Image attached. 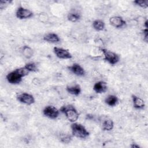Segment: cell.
<instances>
[{"mask_svg": "<svg viewBox=\"0 0 148 148\" xmlns=\"http://www.w3.org/2000/svg\"><path fill=\"white\" fill-rule=\"evenodd\" d=\"M53 51L56 56L61 59H70L72 58V55L68 50L55 47L53 49Z\"/></svg>", "mask_w": 148, "mask_h": 148, "instance_id": "cell-8", "label": "cell"}, {"mask_svg": "<svg viewBox=\"0 0 148 148\" xmlns=\"http://www.w3.org/2000/svg\"><path fill=\"white\" fill-rule=\"evenodd\" d=\"M93 89L97 93H103L107 90V84L105 82L99 81L94 84Z\"/></svg>", "mask_w": 148, "mask_h": 148, "instance_id": "cell-11", "label": "cell"}, {"mask_svg": "<svg viewBox=\"0 0 148 148\" xmlns=\"http://www.w3.org/2000/svg\"><path fill=\"white\" fill-rule=\"evenodd\" d=\"M66 90L68 92L74 95H79L81 92V88L79 84H76L72 86H67Z\"/></svg>", "mask_w": 148, "mask_h": 148, "instance_id": "cell-14", "label": "cell"}, {"mask_svg": "<svg viewBox=\"0 0 148 148\" xmlns=\"http://www.w3.org/2000/svg\"><path fill=\"white\" fill-rule=\"evenodd\" d=\"M145 26L146 27V28H147V20H146L145 22Z\"/></svg>", "mask_w": 148, "mask_h": 148, "instance_id": "cell-26", "label": "cell"}, {"mask_svg": "<svg viewBox=\"0 0 148 148\" xmlns=\"http://www.w3.org/2000/svg\"><path fill=\"white\" fill-rule=\"evenodd\" d=\"M12 2V1H0V8L1 9H5L8 5Z\"/></svg>", "mask_w": 148, "mask_h": 148, "instance_id": "cell-23", "label": "cell"}, {"mask_svg": "<svg viewBox=\"0 0 148 148\" xmlns=\"http://www.w3.org/2000/svg\"><path fill=\"white\" fill-rule=\"evenodd\" d=\"M132 102H133V105L134 108H135L136 109H141L144 108L145 104V102L144 101L141 99L140 98L132 95Z\"/></svg>", "mask_w": 148, "mask_h": 148, "instance_id": "cell-12", "label": "cell"}, {"mask_svg": "<svg viewBox=\"0 0 148 148\" xmlns=\"http://www.w3.org/2000/svg\"><path fill=\"white\" fill-rule=\"evenodd\" d=\"M118 101H119L118 98L116 96L113 95H108L105 100V103L110 106H116L117 104Z\"/></svg>", "mask_w": 148, "mask_h": 148, "instance_id": "cell-15", "label": "cell"}, {"mask_svg": "<svg viewBox=\"0 0 148 148\" xmlns=\"http://www.w3.org/2000/svg\"><path fill=\"white\" fill-rule=\"evenodd\" d=\"M16 98L19 102L28 105H31L35 102V99L34 97L31 94L26 92H23L18 94Z\"/></svg>", "mask_w": 148, "mask_h": 148, "instance_id": "cell-6", "label": "cell"}, {"mask_svg": "<svg viewBox=\"0 0 148 148\" xmlns=\"http://www.w3.org/2000/svg\"><path fill=\"white\" fill-rule=\"evenodd\" d=\"M60 112L64 113L67 119L72 122H75L79 118V113L75 107L71 105L63 106L60 109Z\"/></svg>", "mask_w": 148, "mask_h": 148, "instance_id": "cell-2", "label": "cell"}, {"mask_svg": "<svg viewBox=\"0 0 148 148\" xmlns=\"http://www.w3.org/2000/svg\"><path fill=\"white\" fill-rule=\"evenodd\" d=\"M105 23L101 20H95L92 23L93 28L97 31H102L105 28Z\"/></svg>", "mask_w": 148, "mask_h": 148, "instance_id": "cell-16", "label": "cell"}, {"mask_svg": "<svg viewBox=\"0 0 148 148\" xmlns=\"http://www.w3.org/2000/svg\"><path fill=\"white\" fill-rule=\"evenodd\" d=\"M101 50L104 56V60L108 62L109 64L114 65L119 61L120 57L116 53L103 48L101 49Z\"/></svg>", "mask_w": 148, "mask_h": 148, "instance_id": "cell-4", "label": "cell"}, {"mask_svg": "<svg viewBox=\"0 0 148 148\" xmlns=\"http://www.w3.org/2000/svg\"><path fill=\"white\" fill-rule=\"evenodd\" d=\"M43 113L51 119H55L59 115V110L53 106H47L44 108Z\"/></svg>", "mask_w": 148, "mask_h": 148, "instance_id": "cell-5", "label": "cell"}, {"mask_svg": "<svg viewBox=\"0 0 148 148\" xmlns=\"http://www.w3.org/2000/svg\"><path fill=\"white\" fill-rule=\"evenodd\" d=\"M113 121L110 119L105 120L102 124V129L105 131H110L113 128Z\"/></svg>", "mask_w": 148, "mask_h": 148, "instance_id": "cell-17", "label": "cell"}, {"mask_svg": "<svg viewBox=\"0 0 148 148\" xmlns=\"http://www.w3.org/2000/svg\"><path fill=\"white\" fill-rule=\"evenodd\" d=\"M110 24L115 28H121L124 26L126 22L120 16H113L109 18Z\"/></svg>", "mask_w": 148, "mask_h": 148, "instance_id": "cell-9", "label": "cell"}, {"mask_svg": "<svg viewBox=\"0 0 148 148\" xmlns=\"http://www.w3.org/2000/svg\"><path fill=\"white\" fill-rule=\"evenodd\" d=\"M60 140L62 142L64 143H68L72 140V138L69 135H68L66 134H61Z\"/></svg>", "mask_w": 148, "mask_h": 148, "instance_id": "cell-20", "label": "cell"}, {"mask_svg": "<svg viewBox=\"0 0 148 148\" xmlns=\"http://www.w3.org/2000/svg\"><path fill=\"white\" fill-rule=\"evenodd\" d=\"M43 39L45 41L51 43H56L59 42L60 40L58 35L54 33H49L45 35L43 37Z\"/></svg>", "mask_w": 148, "mask_h": 148, "instance_id": "cell-13", "label": "cell"}, {"mask_svg": "<svg viewBox=\"0 0 148 148\" xmlns=\"http://www.w3.org/2000/svg\"><path fill=\"white\" fill-rule=\"evenodd\" d=\"M67 17H68V20H69L70 21L76 22L80 19V16L78 13H71L68 14Z\"/></svg>", "mask_w": 148, "mask_h": 148, "instance_id": "cell-19", "label": "cell"}, {"mask_svg": "<svg viewBox=\"0 0 148 148\" xmlns=\"http://www.w3.org/2000/svg\"><path fill=\"white\" fill-rule=\"evenodd\" d=\"M29 71L25 67L17 68L13 71L10 72L6 75V79L10 84H18L22 80V77L27 75Z\"/></svg>", "mask_w": 148, "mask_h": 148, "instance_id": "cell-1", "label": "cell"}, {"mask_svg": "<svg viewBox=\"0 0 148 148\" xmlns=\"http://www.w3.org/2000/svg\"><path fill=\"white\" fill-rule=\"evenodd\" d=\"M24 66L29 71V72H35L37 71L36 65L34 62L27 63Z\"/></svg>", "mask_w": 148, "mask_h": 148, "instance_id": "cell-21", "label": "cell"}, {"mask_svg": "<svg viewBox=\"0 0 148 148\" xmlns=\"http://www.w3.org/2000/svg\"><path fill=\"white\" fill-rule=\"evenodd\" d=\"M134 3L136 5L143 8H147L148 6V1L136 0L134 1Z\"/></svg>", "mask_w": 148, "mask_h": 148, "instance_id": "cell-22", "label": "cell"}, {"mask_svg": "<svg viewBox=\"0 0 148 148\" xmlns=\"http://www.w3.org/2000/svg\"><path fill=\"white\" fill-rule=\"evenodd\" d=\"M23 53L24 56L27 58H30L33 56V50L28 46H24L23 47Z\"/></svg>", "mask_w": 148, "mask_h": 148, "instance_id": "cell-18", "label": "cell"}, {"mask_svg": "<svg viewBox=\"0 0 148 148\" xmlns=\"http://www.w3.org/2000/svg\"><path fill=\"white\" fill-rule=\"evenodd\" d=\"M71 127L72 135L77 138H86L89 135V132L81 124L74 122L71 124Z\"/></svg>", "mask_w": 148, "mask_h": 148, "instance_id": "cell-3", "label": "cell"}, {"mask_svg": "<svg viewBox=\"0 0 148 148\" xmlns=\"http://www.w3.org/2000/svg\"><path fill=\"white\" fill-rule=\"evenodd\" d=\"M68 69L73 73L79 76H82L85 74L84 69L79 64L76 63H75L72 64L71 66H69Z\"/></svg>", "mask_w": 148, "mask_h": 148, "instance_id": "cell-10", "label": "cell"}, {"mask_svg": "<svg viewBox=\"0 0 148 148\" xmlns=\"http://www.w3.org/2000/svg\"><path fill=\"white\" fill-rule=\"evenodd\" d=\"M143 37H144L143 39L146 42H147V39H148V29H147V28H146L143 31Z\"/></svg>", "mask_w": 148, "mask_h": 148, "instance_id": "cell-24", "label": "cell"}, {"mask_svg": "<svg viewBox=\"0 0 148 148\" xmlns=\"http://www.w3.org/2000/svg\"><path fill=\"white\" fill-rule=\"evenodd\" d=\"M131 147H132V148H139L140 146L138 145H136V143H132L131 145Z\"/></svg>", "mask_w": 148, "mask_h": 148, "instance_id": "cell-25", "label": "cell"}, {"mask_svg": "<svg viewBox=\"0 0 148 148\" xmlns=\"http://www.w3.org/2000/svg\"><path fill=\"white\" fill-rule=\"evenodd\" d=\"M16 16L18 18L25 19L31 17L33 16V13L28 9L20 6L16 10Z\"/></svg>", "mask_w": 148, "mask_h": 148, "instance_id": "cell-7", "label": "cell"}]
</instances>
